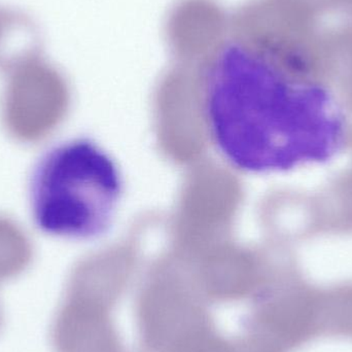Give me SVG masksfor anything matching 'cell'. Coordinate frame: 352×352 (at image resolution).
Here are the masks:
<instances>
[{"label":"cell","mask_w":352,"mask_h":352,"mask_svg":"<svg viewBox=\"0 0 352 352\" xmlns=\"http://www.w3.org/2000/svg\"><path fill=\"white\" fill-rule=\"evenodd\" d=\"M123 192L117 162L89 138L47 151L35 165L29 188L36 227L47 235L72 240L105 235Z\"/></svg>","instance_id":"obj_2"},{"label":"cell","mask_w":352,"mask_h":352,"mask_svg":"<svg viewBox=\"0 0 352 352\" xmlns=\"http://www.w3.org/2000/svg\"><path fill=\"white\" fill-rule=\"evenodd\" d=\"M111 299L76 278L66 289L52 320L53 352H127L111 314Z\"/></svg>","instance_id":"obj_3"},{"label":"cell","mask_w":352,"mask_h":352,"mask_svg":"<svg viewBox=\"0 0 352 352\" xmlns=\"http://www.w3.org/2000/svg\"><path fill=\"white\" fill-rule=\"evenodd\" d=\"M205 127L219 156L240 173H287L332 160L345 144V118L305 62L271 47L229 43L203 80Z\"/></svg>","instance_id":"obj_1"},{"label":"cell","mask_w":352,"mask_h":352,"mask_svg":"<svg viewBox=\"0 0 352 352\" xmlns=\"http://www.w3.org/2000/svg\"><path fill=\"white\" fill-rule=\"evenodd\" d=\"M2 322H3V316H2L1 308H0V329H1Z\"/></svg>","instance_id":"obj_6"},{"label":"cell","mask_w":352,"mask_h":352,"mask_svg":"<svg viewBox=\"0 0 352 352\" xmlns=\"http://www.w3.org/2000/svg\"><path fill=\"white\" fill-rule=\"evenodd\" d=\"M318 329L320 337L352 340V287L320 293Z\"/></svg>","instance_id":"obj_4"},{"label":"cell","mask_w":352,"mask_h":352,"mask_svg":"<svg viewBox=\"0 0 352 352\" xmlns=\"http://www.w3.org/2000/svg\"><path fill=\"white\" fill-rule=\"evenodd\" d=\"M190 352H285L270 341L254 333L241 337H228L213 332Z\"/></svg>","instance_id":"obj_5"}]
</instances>
